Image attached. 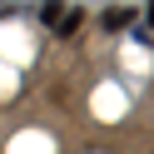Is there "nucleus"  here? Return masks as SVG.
<instances>
[{
  "instance_id": "nucleus-1",
  "label": "nucleus",
  "mask_w": 154,
  "mask_h": 154,
  "mask_svg": "<svg viewBox=\"0 0 154 154\" xmlns=\"http://www.w3.org/2000/svg\"><path fill=\"white\" fill-rule=\"evenodd\" d=\"M104 25H109V30H124V25H129V10H109V15H104Z\"/></svg>"
},
{
  "instance_id": "nucleus-3",
  "label": "nucleus",
  "mask_w": 154,
  "mask_h": 154,
  "mask_svg": "<svg viewBox=\"0 0 154 154\" xmlns=\"http://www.w3.org/2000/svg\"><path fill=\"white\" fill-rule=\"evenodd\" d=\"M149 25H154V0H149Z\"/></svg>"
},
{
  "instance_id": "nucleus-2",
  "label": "nucleus",
  "mask_w": 154,
  "mask_h": 154,
  "mask_svg": "<svg viewBox=\"0 0 154 154\" xmlns=\"http://www.w3.org/2000/svg\"><path fill=\"white\" fill-rule=\"evenodd\" d=\"M60 15H65V10H60V0H50V5H45V25L55 30V25H60Z\"/></svg>"
}]
</instances>
